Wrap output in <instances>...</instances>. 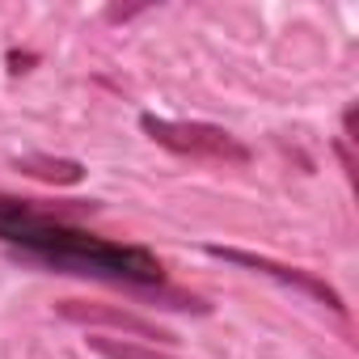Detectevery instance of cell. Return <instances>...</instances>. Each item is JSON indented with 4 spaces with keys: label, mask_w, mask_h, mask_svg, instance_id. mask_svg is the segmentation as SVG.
Masks as SVG:
<instances>
[{
    "label": "cell",
    "mask_w": 359,
    "mask_h": 359,
    "mask_svg": "<svg viewBox=\"0 0 359 359\" xmlns=\"http://www.w3.org/2000/svg\"><path fill=\"white\" fill-rule=\"evenodd\" d=\"M13 245H22L30 258L55 266V271H68V275H93V279H114V283H127V287H161V262L140 250V245H118V241H102V237H89V233H76L51 216H43L39 208L13 224L5 233Z\"/></svg>",
    "instance_id": "obj_1"
},
{
    "label": "cell",
    "mask_w": 359,
    "mask_h": 359,
    "mask_svg": "<svg viewBox=\"0 0 359 359\" xmlns=\"http://www.w3.org/2000/svg\"><path fill=\"white\" fill-rule=\"evenodd\" d=\"M144 135L152 144H161L165 152H177V156H191V161H216V165H250V148L216 127V123H187V118H156V114H144L140 118Z\"/></svg>",
    "instance_id": "obj_2"
},
{
    "label": "cell",
    "mask_w": 359,
    "mask_h": 359,
    "mask_svg": "<svg viewBox=\"0 0 359 359\" xmlns=\"http://www.w3.org/2000/svg\"><path fill=\"white\" fill-rule=\"evenodd\" d=\"M208 254H212V258H224V262H237V266H250V271H258V275H271V279H279V283L304 292L309 300L325 304L330 313L346 317V304H342L338 287H330L321 275H313V271H304V266H287V262H279V258H271V254H250V250H237V245H208Z\"/></svg>",
    "instance_id": "obj_3"
},
{
    "label": "cell",
    "mask_w": 359,
    "mask_h": 359,
    "mask_svg": "<svg viewBox=\"0 0 359 359\" xmlns=\"http://www.w3.org/2000/svg\"><path fill=\"white\" fill-rule=\"evenodd\" d=\"M55 313H60L64 321H72V325L118 330V334L131 338V342H148V346H156V342H173V334L161 330L156 321H148V317H140V313H131V309L106 304V300H60Z\"/></svg>",
    "instance_id": "obj_4"
},
{
    "label": "cell",
    "mask_w": 359,
    "mask_h": 359,
    "mask_svg": "<svg viewBox=\"0 0 359 359\" xmlns=\"http://www.w3.org/2000/svg\"><path fill=\"white\" fill-rule=\"evenodd\" d=\"M18 173L26 177H39V182L47 187H76L81 177H85V165L72 161V156H18Z\"/></svg>",
    "instance_id": "obj_5"
},
{
    "label": "cell",
    "mask_w": 359,
    "mask_h": 359,
    "mask_svg": "<svg viewBox=\"0 0 359 359\" xmlns=\"http://www.w3.org/2000/svg\"><path fill=\"white\" fill-rule=\"evenodd\" d=\"M89 351H97L102 359H177L169 351H156L148 342H131V338H89Z\"/></svg>",
    "instance_id": "obj_6"
},
{
    "label": "cell",
    "mask_w": 359,
    "mask_h": 359,
    "mask_svg": "<svg viewBox=\"0 0 359 359\" xmlns=\"http://www.w3.org/2000/svg\"><path fill=\"white\" fill-rule=\"evenodd\" d=\"M135 13H144V5H140V9H118V5H114V9H106V18H110V22H127V18H135Z\"/></svg>",
    "instance_id": "obj_7"
}]
</instances>
